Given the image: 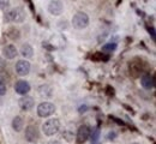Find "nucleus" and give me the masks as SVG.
Listing matches in <instances>:
<instances>
[{"label":"nucleus","mask_w":156,"mask_h":144,"mask_svg":"<svg viewBox=\"0 0 156 144\" xmlns=\"http://www.w3.org/2000/svg\"><path fill=\"white\" fill-rule=\"evenodd\" d=\"M18 106H20V111L30 112L35 107V100H34V97H31L29 95H23L18 100Z\"/></svg>","instance_id":"9d476101"},{"label":"nucleus","mask_w":156,"mask_h":144,"mask_svg":"<svg viewBox=\"0 0 156 144\" xmlns=\"http://www.w3.org/2000/svg\"><path fill=\"white\" fill-rule=\"evenodd\" d=\"M47 10H48V13L54 16V17L61 16L64 12V4L60 0H51L48 2Z\"/></svg>","instance_id":"1a4fd4ad"},{"label":"nucleus","mask_w":156,"mask_h":144,"mask_svg":"<svg viewBox=\"0 0 156 144\" xmlns=\"http://www.w3.org/2000/svg\"><path fill=\"white\" fill-rule=\"evenodd\" d=\"M34 144H36V143H34Z\"/></svg>","instance_id":"393cba45"},{"label":"nucleus","mask_w":156,"mask_h":144,"mask_svg":"<svg viewBox=\"0 0 156 144\" xmlns=\"http://www.w3.org/2000/svg\"><path fill=\"white\" fill-rule=\"evenodd\" d=\"M91 144H100L98 142H91Z\"/></svg>","instance_id":"5701e85b"},{"label":"nucleus","mask_w":156,"mask_h":144,"mask_svg":"<svg viewBox=\"0 0 156 144\" xmlns=\"http://www.w3.org/2000/svg\"><path fill=\"white\" fill-rule=\"evenodd\" d=\"M89 23H90V17L87 12L84 11H78L73 15L72 17V21L71 24L73 26V29L76 30H84L89 26Z\"/></svg>","instance_id":"7ed1b4c3"},{"label":"nucleus","mask_w":156,"mask_h":144,"mask_svg":"<svg viewBox=\"0 0 156 144\" xmlns=\"http://www.w3.org/2000/svg\"><path fill=\"white\" fill-rule=\"evenodd\" d=\"M90 131H91V128H90V126H88V125H82V126H79L77 132H76V136H75L76 143L77 144L85 143V142L89 139V137H90Z\"/></svg>","instance_id":"0eeeda50"},{"label":"nucleus","mask_w":156,"mask_h":144,"mask_svg":"<svg viewBox=\"0 0 156 144\" xmlns=\"http://www.w3.org/2000/svg\"><path fill=\"white\" fill-rule=\"evenodd\" d=\"M20 53V55H22L23 58H25L27 60H28V59H31V58L34 57V47H33L30 43L25 42V43L22 44Z\"/></svg>","instance_id":"4468645a"},{"label":"nucleus","mask_w":156,"mask_h":144,"mask_svg":"<svg viewBox=\"0 0 156 144\" xmlns=\"http://www.w3.org/2000/svg\"><path fill=\"white\" fill-rule=\"evenodd\" d=\"M98 138H100V128H93L91 131H90V137H89V139L91 141V142H98Z\"/></svg>","instance_id":"f3484780"},{"label":"nucleus","mask_w":156,"mask_h":144,"mask_svg":"<svg viewBox=\"0 0 156 144\" xmlns=\"http://www.w3.org/2000/svg\"><path fill=\"white\" fill-rule=\"evenodd\" d=\"M75 133L72 132V131H70V130H65V131H62V137H64V139H66L67 142H72L73 139H75Z\"/></svg>","instance_id":"a211bd4d"},{"label":"nucleus","mask_w":156,"mask_h":144,"mask_svg":"<svg viewBox=\"0 0 156 144\" xmlns=\"http://www.w3.org/2000/svg\"><path fill=\"white\" fill-rule=\"evenodd\" d=\"M140 85H142V88L145 89V90H151V89H154V86H155V78H154V76L150 75V73L143 75V76L140 77Z\"/></svg>","instance_id":"f8f14e48"},{"label":"nucleus","mask_w":156,"mask_h":144,"mask_svg":"<svg viewBox=\"0 0 156 144\" xmlns=\"http://www.w3.org/2000/svg\"><path fill=\"white\" fill-rule=\"evenodd\" d=\"M37 95L41 99H51L53 95V89L48 84H41L37 88Z\"/></svg>","instance_id":"ddd939ff"},{"label":"nucleus","mask_w":156,"mask_h":144,"mask_svg":"<svg viewBox=\"0 0 156 144\" xmlns=\"http://www.w3.org/2000/svg\"><path fill=\"white\" fill-rule=\"evenodd\" d=\"M11 126H12L13 131H16V132L23 131V128H24V119H23L20 115H16V117L12 119Z\"/></svg>","instance_id":"2eb2a0df"},{"label":"nucleus","mask_w":156,"mask_h":144,"mask_svg":"<svg viewBox=\"0 0 156 144\" xmlns=\"http://www.w3.org/2000/svg\"><path fill=\"white\" fill-rule=\"evenodd\" d=\"M30 90H31V85H30V83L28 82V81H25V79H18L15 83V91L18 95H20V96L28 95L30 93Z\"/></svg>","instance_id":"9b49d317"},{"label":"nucleus","mask_w":156,"mask_h":144,"mask_svg":"<svg viewBox=\"0 0 156 144\" xmlns=\"http://www.w3.org/2000/svg\"><path fill=\"white\" fill-rule=\"evenodd\" d=\"M6 35H7L11 40H18V39H20V33L17 28H9V30H7Z\"/></svg>","instance_id":"dca6fc26"},{"label":"nucleus","mask_w":156,"mask_h":144,"mask_svg":"<svg viewBox=\"0 0 156 144\" xmlns=\"http://www.w3.org/2000/svg\"><path fill=\"white\" fill-rule=\"evenodd\" d=\"M1 54L4 57V59H7V60H13L18 57L20 52L17 49V47L12 43H9V44H5L1 49Z\"/></svg>","instance_id":"6e6552de"},{"label":"nucleus","mask_w":156,"mask_h":144,"mask_svg":"<svg viewBox=\"0 0 156 144\" xmlns=\"http://www.w3.org/2000/svg\"><path fill=\"white\" fill-rule=\"evenodd\" d=\"M47 144H62L60 141H58V139H52V141H49Z\"/></svg>","instance_id":"4be33fe9"},{"label":"nucleus","mask_w":156,"mask_h":144,"mask_svg":"<svg viewBox=\"0 0 156 144\" xmlns=\"http://www.w3.org/2000/svg\"><path fill=\"white\" fill-rule=\"evenodd\" d=\"M27 19V13L22 7H10L4 12V21L12 24H20Z\"/></svg>","instance_id":"f257e3e1"},{"label":"nucleus","mask_w":156,"mask_h":144,"mask_svg":"<svg viewBox=\"0 0 156 144\" xmlns=\"http://www.w3.org/2000/svg\"><path fill=\"white\" fill-rule=\"evenodd\" d=\"M30 70H31V64H30L29 60H27V59H20L15 65V71H16V73L18 76H20V77L28 76L30 73Z\"/></svg>","instance_id":"423d86ee"},{"label":"nucleus","mask_w":156,"mask_h":144,"mask_svg":"<svg viewBox=\"0 0 156 144\" xmlns=\"http://www.w3.org/2000/svg\"><path fill=\"white\" fill-rule=\"evenodd\" d=\"M40 137H41V133H40L39 127H37L36 125L31 124V125H28V126L25 127L24 138H25L27 142H29V143H31V144L37 143Z\"/></svg>","instance_id":"39448f33"},{"label":"nucleus","mask_w":156,"mask_h":144,"mask_svg":"<svg viewBox=\"0 0 156 144\" xmlns=\"http://www.w3.org/2000/svg\"><path fill=\"white\" fill-rule=\"evenodd\" d=\"M55 111H57L55 104L53 102H51V101H42L36 108L37 117L42 118V119L52 118V115L55 113Z\"/></svg>","instance_id":"20e7f679"},{"label":"nucleus","mask_w":156,"mask_h":144,"mask_svg":"<svg viewBox=\"0 0 156 144\" xmlns=\"http://www.w3.org/2000/svg\"><path fill=\"white\" fill-rule=\"evenodd\" d=\"M117 49V43H107V44H105L103 47H102V51H105V52H114Z\"/></svg>","instance_id":"6ab92c4d"},{"label":"nucleus","mask_w":156,"mask_h":144,"mask_svg":"<svg viewBox=\"0 0 156 144\" xmlns=\"http://www.w3.org/2000/svg\"><path fill=\"white\" fill-rule=\"evenodd\" d=\"M10 6H11V1L10 0H0V10L1 11H6V10H9L10 9Z\"/></svg>","instance_id":"aec40b11"},{"label":"nucleus","mask_w":156,"mask_h":144,"mask_svg":"<svg viewBox=\"0 0 156 144\" xmlns=\"http://www.w3.org/2000/svg\"><path fill=\"white\" fill-rule=\"evenodd\" d=\"M130 144H139V143H137V142H133V143H130Z\"/></svg>","instance_id":"b1692460"},{"label":"nucleus","mask_w":156,"mask_h":144,"mask_svg":"<svg viewBox=\"0 0 156 144\" xmlns=\"http://www.w3.org/2000/svg\"><path fill=\"white\" fill-rule=\"evenodd\" d=\"M6 93H7V86H6V83L4 82L2 79H0V96L6 95Z\"/></svg>","instance_id":"412c9836"},{"label":"nucleus","mask_w":156,"mask_h":144,"mask_svg":"<svg viewBox=\"0 0 156 144\" xmlns=\"http://www.w3.org/2000/svg\"><path fill=\"white\" fill-rule=\"evenodd\" d=\"M61 128V123L58 118H48L41 125V131L46 137H53Z\"/></svg>","instance_id":"f03ea898"}]
</instances>
